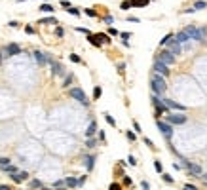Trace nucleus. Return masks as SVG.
Listing matches in <instances>:
<instances>
[{"mask_svg":"<svg viewBox=\"0 0 207 190\" xmlns=\"http://www.w3.org/2000/svg\"><path fill=\"white\" fill-rule=\"evenodd\" d=\"M150 88H152V93H154V95L163 97V95H165V91H167V82H165L163 76L152 74V76H150Z\"/></svg>","mask_w":207,"mask_h":190,"instance_id":"f257e3e1","label":"nucleus"},{"mask_svg":"<svg viewBox=\"0 0 207 190\" xmlns=\"http://www.w3.org/2000/svg\"><path fill=\"white\" fill-rule=\"evenodd\" d=\"M182 190H198V188H196V186H190V185H184Z\"/></svg>","mask_w":207,"mask_h":190,"instance_id":"5fc2aeb1","label":"nucleus"},{"mask_svg":"<svg viewBox=\"0 0 207 190\" xmlns=\"http://www.w3.org/2000/svg\"><path fill=\"white\" fill-rule=\"evenodd\" d=\"M63 181H65V188H76L78 186V179L76 177H67Z\"/></svg>","mask_w":207,"mask_h":190,"instance_id":"6ab92c4d","label":"nucleus"},{"mask_svg":"<svg viewBox=\"0 0 207 190\" xmlns=\"http://www.w3.org/2000/svg\"><path fill=\"white\" fill-rule=\"evenodd\" d=\"M171 40H173V34L169 32V34H165V36H163V38L160 40V46H167V44H169Z\"/></svg>","mask_w":207,"mask_h":190,"instance_id":"a878e982","label":"nucleus"},{"mask_svg":"<svg viewBox=\"0 0 207 190\" xmlns=\"http://www.w3.org/2000/svg\"><path fill=\"white\" fill-rule=\"evenodd\" d=\"M192 8H194V10H205L207 8V2H205V0H196Z\"/></svg>","mask_w":207,"mask_h":190,"instance_id":"b1692460","label":"nucleus"},{"mask_svg":"<svg viewBox=\"0 0 207 190\" xmlns=\"http://www.w3.org/2000/svg\"><path fill=\"white\" fill-rule=\"evenodd\" d=\"M101 93H103V89L97 86V88L93 89V97H95V99H99V97H101Z\"/></svg>","mask_w":207,"mask_h":190,"instance_id":"ea45409f","label":"nucleus"},{"mask_svg":"<svg viewBox=\"0 0 207 190\" xmlns=\"http://www.w3.org/2000/svg\"><path fill=\"white\" fill-rule=\"evenodd\" d=\"M61 6H63V8H70V2H68V0H61Z\"/></svg>","mask_w":207,"mask_h":190,"instance_id":"603ef678","label":"nucleus"},{"mask_svg":"<svg viewBox=\"0 0 207 190\" xmlns=\"http://www.w3.org/2000/svg\"><path fill=\"white\" fill-rule=\"evenodd\" d=\"M85 146H88V148H95V146H97V141H95L93 137H91V139L85 141Z\"/></svg>","mask_w":207,"mask_h":190,"instance_id":"c756f323","label":"nucleus"},{"mask_svg":"<svg viewBox=\"0 0 207 190\" xmlns=\"http://www.w3.org/2000/svg\"><path fill=\"white\" fill-rule=\"evenodd\" d=\"M156 59H158L160 63H163L165 67H169V65H173V63H175V55L171 53V52H167V50H162Z\"/></svg>","mask_w":207,"mask_h":190,"instance_id":"20e7f679","label":"nucleus"},{"mask_svg":"<svg viewBox=\"0 0 207 190\" xmlns=\"http://www.w3.org/2000/svg\"><path fill=\"white\" fill-rule=\"evenodd\" d=\"M63 186H65V181H63V179H59V181L53 182V188H63Z\"/></svg>","mask_w":207,"mask_h":190,"instance_id":"58836bf2","label":"nucleus"},{"mask_svg":"<svg viewBox=\"0 0 207 190\" xmlns=\"http://www.w3.org/2000/svg\"><path fill=\"white\" fill-rule=\"evenodd\" d=\"M2 59H4V57H2V52H0V65H2Z\"/></svg>","mask_w":207,"mask_h":190,"instance_id":"338daca9","label":"nucleus"},{"mask_svg":"<svg viewBox=\"0 0 207 190\" xmlns=\"http://www.w3.org/2000/svg\"><path fill=\"white\" fill-rule=\"evenodd\" d=\"M105 23H106V25H112V23H114V17H112V15H106V17H105Z\"/></svg>","mask_w":207,"mask_h":190,"instance_id":"49530a36","label":"nucleus"},{"mask_svg":"<svg viewBox=\"0 0 207 190\" xmlns=\"http://www.w3.org/2000/svg\"><path fill=\"white\" fill-rule=\"evenodd\" d=\"M131 6H137V8H142V6H148L150 4V0H129Z\"/></svg>","mask_w":207,"mask_h":190,"instance_id":"4be33fe9","label":"nucleus"},{"mask_svg":"<svg viewBox=\"0 0 207 190\" xmlns=\"http://www.w3.org/2000/svg\"><path fill=\"white\" fill-rule=\"evenodd\" d=\"M184 32L188 34V38H190V40H194V42H202V38H199V32H198V27H186V29H184Z\"/></svg>","mask_w":207,"mask_h":190,"instance_id":"4468645a","label":"nucleus"},{"mask_svg":"<svg viewBox=\"0 0 207 190\" xmlns=\"http://www.w3.org/2000/svg\"><path fill=\"white\" fill-rule=\"evenodd\" d=\"M127 164H129V165H137V162H135V156H127Z\"/></svg>","mask_w":207,"mask_h":190,"instance_id":"a18cd8bd","label":"nucleus"},{"mask_svg":"<svg viewBox=\"0 0 207 190\" xmlns=\"http://www.w3.org/2000/svg\"><path fill=\"white\" fill-rule=\"evenodd\" d=\"M162 179L167 182V185H173V177H171L169 173H162Z\"/></svg>","mask_w":207,"mask_h":190,"instance_id":"7c9ffc66","label":"nucleus"},{"mask_svg":"<svg viewBox=\"0 0 207 190\" xmlns=\"http://www.w3.org/2000/svg\"><path fill=\"white\" fill-rule=\"evenodd\" d=\"M25 32L27 34H34V29H32V27H25Z\"/></svg>","mask_w":207,"mask_h":190,"instance_id":"864d4df0","label":"nucleus"},{"mask_svg":"<svg viewBox=\"0 0 207 190\" xmlns=\"http://www.w3.org/2000/svg\"><path fill=\"white\" fill-rule=\"evenodd\" d=\"M31 188H42V181H38V179H34V181H31V185H28Z\"/></svg>","mask_w":207,"mask_h":190,"instance_id":"2f4dec72","label":"nucleus"},{"mask_svg":"<svg viewBox=\"0 0 207 190\" xmlns=\"http://www.w3.org/2000/svg\"><path fill=\"white\" fill-rule=\"evenodd\" d=\"M150 99H152V105L156 107V110H158V116H160V114H163V112H167V107L162 103V99H160L158 95H154V93H152Z\"/></svg>","mask_w":207,"mask_h":190,"instance_id":"9d476101","label":"nucleus"},{"mask_svg":"<svg viewBox=\"0 0 207 190\" xmlns=\"http://www.w3.org/2000/svg\"><path fill=\"white\" fill-rule=\"evenodd\" d=\"M8 25H10V27H13V29H15V27H19V23H17V21H10Z\"/></svg>","mask_w":207,"mask_h":190,"instance_id":"052dcab7","label":"nucleus"},{"mask_svg":"<svg viewBox=\"0 0 207 190\" xmlns=\"http://www.w3.org/2000/svg\"><path fill=\"white\" fill-rule=\"evenodd\" d=\"M167 52H171L177 57V55H181L182 53V46L179 44V42H175V40H171L169 44H167Z\"/></svg>","mask_w":207,"mask_h":190,"instance_id":"f8f14e48","label":"nucleus"},{"mask_svg":"<svg viewBox=\"0 0 207 190\" xmlns=\"http://www.w3.org/2000/svg\"><path fill=\"white\" fill-rule=\"evenodd\" d=\"M19 53H21V46L19 44H13V42H12V44H8L4 48V55H6V57H15V55H19Z\"/></svg>","mask_w":207,"mask_h":190,"instance_id":"0eeeda50","label":"nucleus"},{"mask_svg":"<svg viewBox=\"0 0 207 190\" xmlns=\"http://www.w3.org/2000/svg\"><path fill=\"white\" fill-rule=\"evenodd\" d=\"M48 63L52 65V72H53L55 76H65V74H67L65 67H63L59 61H53V59H52V55H48Z\"/></svg>","mask_w":207,"mask_h":190,"instance_id":"423d86ee","label":"nucleus"},{"mask_svg":"<svg viewBox=\"0 0 207 190\" xmlns=\"http://www.w3.org/2000/svg\"><path fill=\"white\" fill-rule=\"evenodd\" d=\"M0 190H12V188L8 185H0Z\"/></svg>","mask_w":207,"mask_h":190,"instance_id":"0e129e2a","label":"nucleus"},{"mask_svg":"<svg viewBox=\"0 0 207 190\" xmlns=\"http://www.w3.org/2000/svg\"><path fill=\"white\" fill-rule=\"evenodd\" d=\"M55 190H67V188H65V186H63V188H55Z\"/></svg>","mask_w":207,"mask_h":190,"instance_id":"774afa93","label":"nucleus"},{"mask_svg":"<svg viewBox=\"0 0 207 190\" xmlns=\"http://www.w3.org/2000/svg\"><path fill=\"white\" fill-rule=\"evenodd\" d=\"M198 32H199L202 42H207V27H198Z\"/></svg>","mask_w":207,"mask_h":190,"instance_id":"393cba45","label":"nucleus"},{"mask_svg":"<svg viewBox=\"0 0 207 190\" xmlns=\"http://www.w3.org/2000/svg\"><path fill=\"white\" fill-rule=\"evenodd\" d=\"M173 40H175V42H179L181 46H184V44H188V42H192V40L188 38V34L184 32V31H179L177 34H173Z\"/></svg>","mask_w":207,"mask_h":190,"instance_id":"ddd939ff","label":"nucleus"},{"mask_svg":"<svg viewBox=\"0 0 207 190\" xmlns=\"http://www.w3.org/2000/svg\"><path fill=\"white\" fill-rule=\"evenodd\" d=\"M63 34H65V31H63L61 27H57V29H55V36H59V38H61Z\"/></svg>","mask_w":207,"mask_h":190,"instance_id":"c03bdc74","label":"nucleus"},{"mask_svg":"<svg viewBox=\"0 0 207 190\" xmlns=\"http://www.w3.org/2000/svg\"><path fill=\"white\" fill-rule=\"evenodd\" d=\"M162 103L165 105L167 108H171V110H181V112H184V110H186V107H184V105H179V103H175L173 99H162Z\"/></svg>","mask_w":207,"mask_h":190,"instance_id":"9b49d317","label":"nucleus"},{"mask_svg":"<svg viewBox=\"0 0 207 190\" xmlns=\"http://www.w3.org/2000/svg\"><path fill=\"white\" fill-rule=\"evenodd\" d=\"M72 80H74V76H72V74H67L65 80H63V88H68L70 84H72Z\"/></svg>","mask_w":207,"mask_h":190,"instance_id":"bb28decb","label":"nucleus"},{"mask_svg":"<svg viewBox=\"0 0 207 190\" xmlns=\"http://www.w3.org/2000/svg\"><path fill=\"white\" fill-rule=\"evenodd\" d=\"M84 164H85V169H88V171H93L95 156H93V154H85V156H84Z\"/></svg>","mask_w":207,"mask_h":190,"instance_id":"dca6fc26","label":"nucleus"},{"mask_svg":"<svg viewBox=\"0 0 207 190\" xmlns=\"http://www.w3.org/2000/svg\"><path fill=\"white\" fill-rule=\"evenodd\" d=\"M127 21H131V23H139V19H137V17H127Z\"/></svg>","mask_w":207,"mask_h":190,"instance_id":"e2e57ef3","label":"nucleus"},{"mask_svg":"<svg viewBox=\"0 0 207 190\" xmlns=\"http://www.w3.org/2000/svg\"><path fill=\"white\" fill-rule=\"evenodd\" d=\"M118 70H120V74H124V70H125V63H118Z\"/></svg>","mask_w":207,"mask_h":190,"instance_id":"de8ad7c7","label":"nucleus"},{"mask_svg":"<svg viewBox=\"0 0 207 190\" xmlns=\"http://www.w3.org/2000/svg\"><path fill=\"white\" fill-rule=\"evenodd\" d=\"M145 143H146L148 146H150V148H154V143H152V141H150V139H145Z\"/></svg>","mask_w":207,"mask_h":190,"instance_id":"bf43d9fd","label":"nucleus"},{"mask_svg":"<svg viewBox=\"0 0 207 190\" xmlns=\"http://www.w3.org/2000/svg\"><path fill=\"white\" fill-rule=\"evenodd\" d=\"M68 57H70V61H72V63H82V59H80V55H76V53H70Z\"/></svg>","mask_w":207,"mask_h":190,"instance_id":"f704fd0d","label":"nucleus"},{"mask_svg":"<svg viewBox=\"0 0 207 190\" xmlns=\"http://www.w3.org/2000/svg\"><path fill=\"white\" fill-rule=\"evenodd\" d=\"M32 57H34V61H36L40 67H44L46 63H48V55H44L40 50H34V52H32Z\"/></svg>","mask_w":207,"mask_h":190,"instance_id":"2eb2a0df","label":"nucleus"},{"mask_svg":"<svg viewBox=\"0 0 207 190\" xmlns=\"http://www.w3.org/2000/svg\"><path fill=\"white\" fill-rule=\"evenodd\" d=\"M133 128H135V131H137V133H141V125L137 122H133Z\"/></svg>","mask_w":207,"mask_h":190,"instance_id":"6e6d98bb","label":"nucleus"},{"mask_svg":"<svg viewBox=\"0 0 207 190\" xmlns=\"http://www.w3.org/2000/svg\"><path fill=\"white\" fill-rule=\"evenodd\" d=\"M182 164H184V167H186V169L192 173V175H202L203 171H202V165L199 164H194V162H188L186 158L182 160Z\"/></svg>","mask_w":207,"mask_h":190,"instance_id":"6e6552de","label":"nucleus"},{"mask_svg":"<svg viewBox=\"0 0 207 190\" xmlns=\"http://www.w3.org/2000/svg\"><path fill=\"white\" fill-rule=\"evenodd\" d=\"M95 133H97V122H95V120H91L89 125H88V129H85V137L91 139V137L95 135Z\"/></svg>","mask_w":207,"mask_h":190,"instance_id":"f3484780","label":"nucleus"},{"mask_svg":"<svg viewBox=\"0 0 207 190\" xmlns=\"http://www.w3.org/2000/svg\"><path fill=\"white\" fill-rule=\"evenodd\" d=\"M67 12L70 13V15H76V17H78V15H80V10H78V8H72V6H70V8H68Z\"/></svg>","mask_w":207,"mask_h":190,"instance_id":"72a5a7b5","label":"nucleus"},{"mask_svg":"<svg viewBox=\"0 0 207 190\" xmlns=\"http://www.w3.org/2000/svg\"><path fill=\"white\" fill-rule=\"evenodd\" d=\"M105 120H106V122H109L110 125H116V120H114V118H112L110 114H105Z\"/></svg>","mask_w":207,"mask_h":190,"instance_id":"a19ab883","label":"nucleus"},{"mask_svg":"<svg viewBox=\"0 0 207 190\" xmlns=\"http://www.w3.org/2000/svg\"><path fill=\"white\" fill-rule=\"evenodd\" d=\"M109 34H114V36H116V34H118V31L114 29V27H110V29H109Z\"/></svg>","mask_w":207,"mask_h":190,"instance_id":"13d9d810","label":"nucleus"},{"mask_svg":"<svg viewBox=\"0 0 207 190\" xmlns=\"http://www.w3.org/2000/svg\"><path fill=\"white\" fill-rule=\"evenodd\" d=\"M68 95L72 97V99H76L80 105H84V107H89V99H88V95L84 93L82 88H72V89L68 91Z\"/></svg>","mask_w":207,"mask_h":190,"instance_id":"f03ea898","label":"nucleus"},{"mask_svg":"<svg viewBox=\"0 0 207 190\" xmlns=\"http://www.w3.org/2000/svg\"><path fill=\"white\" fill-rule=\"evenodd\" d=\"M199 177H202L203 181H207V173H202V175H199Z\"/></svg>","mask_w":207,"mask_h":190,"instance_id":"69168bd1","label":"nucleus"},{"mask_svg":"<svg viewBox=\"0 0 207 190\" xmlns=\"http://www.w3.org/2000/svg\"><path fill=\"white\" fill-rule=\"evenodd\" d=\"M120 8H122V10H129L131 8V2H129V0H124V2L120 4Z\"/></svg>","mask_w":207,"mask_h":190,"instance_id":"4c0bfd02","label":"nucleus"},{"mask_svg":"<svg viewBox=\"0 0 207 190\" xmlns=\"http://www.w3.org/2000/svg\"><path fill=\"white\" fill-rule=\"evenodd\" d=\"M125 137H127V141H131V143H133L135 139H137V135H135L133 131H125Z\"/></svg>","mask_w":207,"mask_h":190,"instance_id":"e433bc0d","label":"nucleus"},{"mask_svg":"<svg viewBox=\"0 0 207 190\" xmlns=\"http://www.w3.org/2000/svg\"><path fill=\"white\" fill-rule=\"evenodd\" d=\"M186 120H188V116L184 114V112H179V114H175V112H171V114H167L165 116V122L169 124V125H182V124H186Z\"/></svg>","mask_w":207,"mask_h":190,"instance_id":"7ed1b4c3","label":"nucleus"},{"mask_svg":"<svg viewBox=\"0 0 207 190\" xmlns=\"http://www.w3.org/2000/svg\"><path fill=\"white\" fill-rule=\"evenodd\" d=\"M76 31H78V32H84V34H91L88 29H84V27H76Z\"/></svg>","mask_w":207,"mask_h":190,"instance_id":"8fccbe9b","label":"nucleus"},{"mask_svg":"<svg viewBox=\"0 0 207 190\" xmlns=\"http://www.w3.org/2000/svg\"><path fill=\"white\" fill-rule=\"evenodd\" d=\"M40 12H46V13H52V12H53V6H49V4H42V6H40Z\"/></svg>","mask_w":207,"mask_h":190,"instance_id":"c85d7f7f","label":"nucleus"},{"mask_svg":"<svg viewBox=\"0 0 207 190\" xmlns=\"http://www.w3.org/2000/svg\"><path fill=\"white\" fill-rule=\"evenodd\" d=\"M110 190H122V186H120L118 182H112V185H110Z\"/></svg>","mask_w":207,"mask_h":190,"instance_id":"3c124183","label":"nucleus"},{"mask_svg":"<svg viewBox=\"0 0 207 190\" xmlns=\"http://www.w3.org/2000/svg\"><path fill=\"white\" fill-rule=\"evenodd\" d=\"M8 164H10V158H0V167H4Z\"/></svg>","mask_w":207,"mask_h":190,"instance_id":"37998d69","label":"nucleus"},{"mask_svg":"<svg viewBox=\"0 0 207 190\" xmlns=\"http://www.w3.org/2000/svg\"><path fill=\"white\" fill-rule=\"evenodd\" d=\"M95 36H97V40L101 42V44H110V36H109V34L99 32V34H95Z\"/></svg>","mask_w":207,"mask_h":190,"instance_id":"412c9836","label":"nucleus"},{"mask_svg":"<svg viewBox=\"0 0 207 190\" xmlns=\"http://www.w3.org/2000/svg\"><path fill=\"white\" fill-rule=\"evenodd\" d=\"M124 185H127V186H131V179H129V177H124Z\"/></svg>","mask_w":207,"mask_h":190,"instance_id":"4d7b16f0","label":"nucleus"},{"mask_svg":"<svg viewBox=\"0 0 207 190\" xmlns=\"http://www.w3.org/2000/svg\"><path fill=\"white\" fill-rule=\"evenodd\" d=\"M2 171H6V173L13 175V173H17V165H13V164H8V165H4V167H2Z\"/></svg>","mask_w":207,"mask_h":190,"instance_id":"5701e85b","label":"nucleus"},{"mask_svg":"<svg viewBox=\"0 0 207 190\" xmlns=\"http://www.w3.org/2000/svg\"><path fill=\"white\" fill-rule=\"evenodd\" d=\"M154 72H156V74H160V76H163V78L171 74V72H169V67H165V65H163V63H160L158 59L154 61Z\"/></svg>","mask_w":207,"mask_h":190,"instance_id":"1a4fd4ad","label":"nucleus"},{"mask_svg":"<svg viewBox=\"0 0 207 190\" xmlns=\"http://www.w3.org/2000/svg\"><path fill=\"white\" fill-rule=\"evenodd\" d=\"M84 182H85V177H80V179H78V186H82Z\"/></svg>","mask_w":207,"mask_h":190,"instance_id":"680f3d73","label":"nucleus"},{"mask_svg":"<svg viewBox=\"0 0 207 190\" xmlns=\"http://www.w3.org/2000/svg\"><path fill=\"white\" fill-rule=\"evenodd\" d=\"M156 125H158V129L163 133V137H165L167 141H171V137H173V125H169L167 122H163V120H158Z\"/></svg>","mask_w":207,"mask_h":190,"instance_id":"39448f33","label":"nucleus"},{"mask_svg":"<svg viewBox=\"0 0 207 190\" xmlns=\"http://www.w3.org/2000/svg\"><path fill=\"white\" fill-rule=\"evenodd\" d=\"M84 12H85V15H88V17H97V12H95V10H91V8L84 10Z\"/></svg>","mask_w":207,"mask_h":190,"instance_id":"c9c22d12","label":"nucleus"},{"mask_svg":"<svg viewBox=\"0 0 207 190\" xmlns=\"http://www.w3.org/2000/svg\"><path fill=\"white\" fill-rule=\"evenodd\" d=\"M38 23L40 25H57V19L55 17H42V19H38Z\"/></svg>","mask_w":207,"mask_h":190,"instance_id":"aec40b11","label":"nucleus"},{"mask_svg":"<svg viewBox=\"0 0 207 190\" xmlns=\"http://www.w3.org/2000/svg\"><path fill=\"white\" fill-rule=\"evenodd\" d=\"M12 179H13V182H23L25 179H28V173L27 171H17V173L12 175Z\"/></svg>","mask_w":207,"mask_h":190,"instance_id":"a211bd4d","label":"nucleus"},{"mask_svg":"<svg viewBox=\"0 0 207 190\" xmlns=\"http://www.w3.org/2000/svg\"><path fill=\"white\" fill-rule=\"evenodd\" d=\"M88 40H89V42H91V44H93V46H97V48L101 46V42L97 40V36H95V34H88Z\"/></svg>","mask_w":207,"mask_h":190,"instance_id":"cd10ccee","label":"nucleus"},{"mask_svg":"<svg viewBox=\"0 0 207 190\" xmlns=\"http://www.w3.org/2000/svg\"><path fill=\"white\" fill-rule=\"evenodd\" d=\"M120 38H122L124 42H127V40L131 38V32H122V34H120Z\"/></svg>","mask_w":207,"mask_h":190,"instance_id":"79ce46f5","label":"nucleus"},{"mask_svg":"<svg viewBox=\"0 0 207 190\" xmlns=\"http://www.w3.org/2000/svg\"><path fill=\"white\" fill-rule=\"evenodd\" d=\"M154 169L158 171V173H163V165L160 164V160H156V162H154Z\"/></svg>","mask_w":207,"mask_h":190,"instance_id":"473e14b6","label":"nucleus"},{"mask_svg":"<svg viewBox=\"0 0 207 190\" xmlns=\"http://www.w3.org/2000/svg\"><path fill=\"white\" fill-rule=\"evenodd\" d=\"M141 188H142V190H150V185H148L146 181H142V182H141Z\"/></svg>","mask_w":207,"mask_h":190,"instance_id":"09e8293b","label":"nucleus"}]
</instances>
